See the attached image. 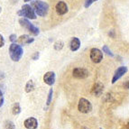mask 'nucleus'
<instances>
[{"mask_svg": "<svg viewBox=\"0 0 129 129\" xmlns=\"http://www.w3.org/2000/svg\"><path fill=\"white\" fill-rule=\"evenodd\" d=\"M31 6H32L35 14L41 17H44L45 15H47L48 12H49V5L42 1V0H35V1L32 2Z\"/></svg>", "mask_w": 129, "mask_h": 129, "instance_id": "obj_1", "label": "nucleus"}, {"mask_svg": "<svg viewBox=\"0 0 129 129\" xmlns=\"http://www.w3.org/2000/svg\"><path fill=\"white\" fill-rule=\"evenodd\" d=\"M23 54H24V50L22 45L13 43L9 46V55L13 61H16V62L19 61L23 57Z\"/></svg>", "mask_w": 129, "mask_h": 129, "instance_id": "obj_2", "label": "nucleus"}, {"mask_svg": "<svg viewBox=\"0 0 129 129\" xmlns=\"http://www.w3.org/2000/svg\"><path fill=\"white\" fill-rule=\"evenodd\" d=\"M17 15L19 16H24L27 19H36V14L33 9L32 6L28 4L23 5L22 9L17 12Z\"/></svg>", "mask_w": 129, "mask_h": 129, "instance_id": "obj_3", "label": "nucleus"}, {"mask_svg": "<svg viewBox=\"0 0 129 129\" xmlns=\"http://www.w3.org/2000/svg\"><path fill=\"white\" fill-rule=\"evenodd\" d=\"M19 24H20V25H21L22 27L25 28L26 30L30 33L31 35L36 36V35H38L39 34H40V30H39V28L36 27L35 25H34V24H33L32 23H31V22L27 19V18H24H24H20V19H19Z\"/></svg>", "mask_w": 129, "mask_h": 129, "instance_id": "obj_4", "label": "nucleus"}, {"mask_svg": "<svg viewBox=\"0 0 129 129\" xmlns=\"http://www.w3.org/2000/svg\"><path fill=\"white\" fill-rule=\"evenodd\" d=\"M78 109L79 111L84 113V114H88L92 110V105L88 99H80L79 104H78Z\"/></svg>", "mask_w": 129, "mask_h": 129, "instance_id": "obj_5", "label": "nucleus"}, {"mask_svg": "<svg viewBox=\"0 0 129 129\" xmlns=\"http://www.w3.org/2000/svg\"><path fill=\"white\" fill-rule=\"evenodd\" d=\"M90 60L95 63H99L101 62V60H103V52L100 51L98 48H92L90 50Z\"/></svg>", "mask_w": 129, "mask_h": 129, "instance_id": "obj_6", "label": "nucleus"}, {"mask_svg": "<svg viewBox=\"0 0 129 129\" xmlns=\"http://www.w3.org/2000/svg\"><path fill=\"white\" fill-rule=\"evenodd\" d=\"M72 75L76 79H86L89 76L88 71L84 68H75L72 71Z\"/></svg>", "mask_w": 129, "mask_h": 129, "instance_id": "obj_7", "label": "nucleus"}, {"mask_svg": "<svg viewBox=\"0 0 129 129\" xmlns=\"http://www.w3.org/2000/svg\"><path fill=\"white\" fill-rule=\"evenodd\" d=\"M127 72V67L125 66H121L119 68H117L116 71H115V74L113 76V79H112V84H115L117 80L120 79L121 77L125 75Z\"/></svg>", "mask_w": 129, "mask_h": 129, "instance_id": "obj_8", "label": "nucleus"}, {"mask_svg": "<svg viewBox=\"0 0 129 129\" xmlns=\"http://www.w3.org/2000/svg\"><path fill=\"white\" fill-rule=\"evenodd\" d=\"M55 10H56V13L58 14L59 15H63L68 12V6L65 2L63 1H60L56 4L55 6Z\"/></svg>", "mask_w": 129, "mask_h": 129, "instance_id": "obj_9", "label": "nucleus"}, {"mask_svg": "<svg viewBox=\"0 0 129 129\" xmlns=\"http://www.w3.org/2000/svg\"><path fill=\"white\" fill-rule=\"evenodd\" d=\"M24 125L26 129H36L38 127V121L35 117H29L25 119Z\"/></svg>", "mask_w": 129, "mask_h": 129, "instance_id": "obj_10", "label": "nucleus"}, {"mask_svg": "<svg viewBox=\"0 0 129 129\" xmlns=\"http://www.w3.org/2000/svg\"><path fill=\"white\" fill-rule=\"evenodd\" d=\"M43 81L49 86H52L55 83V73L53 71H48L43 75Z\"/></svg>", "mask_w": 129, "mask_h": 129, "instance_id": "obj_11", "label": "nucleus"}, {"mask_svg": "<svg viewBox=\"0 0 129 129\" xmlns=\"http://www.w3.org/2000/svg\"><path fill=\"white\" fill-rule=\"evenodd\" d=\"M104 90V85L101 82H97V83L94 84V86L92 87V89H91V93H92L94 96L96 97H99L101 96L102 93Z\"/></svg>", "mask_w": 129, "mask_h": 129, "instance_id": "obj_12", "label": "nucleus"}, {"mask_svg": "<svg viewBox=\"0 0 129 129\" xmlns=\"http://www.w3.org/2000/svg\"><path fill=\"white\" fill-rule=\"evenodd\" d=\"M35 42V38H32L31 36L27 35H23L18 38V43L21 45H26V44H30V43Z\"/></svg>", "mask_w": 129, "mask_h": 129, "instance_id": "obj_13", "label": "nucleus"}, {"mask_svg": "<svg viewBox=\"0 0 129 129\" xmlns=\"http://www.w3.org/2000/svg\"><path fill=\"white\" fill-rule=\"evenodd\" d=\"M80 39L77 38V37H74V38L71 39V43H70V48L72 52H76L80 49Z\"/></svg>", "mask_w": 129, "mask_h": 129, "instance_id": "obj_14", "label": "nucleus"}, {"mask_svg": "<svg viewBox=\"0 0 129 129\" xmlns=\"http://www.w3.org/2000/svg\"><path fill=\"white\" fill-rule=\"evenodd\" d=\"M35 83L33 80H28L27 83L25 85V92L26 93H30L32 91L35 90Z\"/></svg>", "mask_w": 129, "mask_h": 129, "instance_id": "obj_15", "label": "nucleus"}, {"mask_svg": "<svg viewBox=\"0 0 129 129\" xmlns=\"http://www.w3.org/2000/svg\"><path fill=\"white\" fill-rule=\"evenodd\" d=\"M12 113L15 116L21 113V107H20V104L18 102H16V103H15L13 105V107H12Z\"/></svg>", "mask_w": 129, "mask_h": 129, "instance_id": "obj_16", "label": "nucleus"}, {"mask_svg": "<svg viewBox=\"0 0 129 129\" xmlns=\"http://www.w3.org/2000/svg\"><path fill=\"white\" fill-rule=\"evenodd\" d=\"M4 129H15V125L12 121L7 120L6 122H5Z\"/></svg>", "mask_w": 129, "mask_h": 129, "instance_id": "obj_17", "label": "nucleus"}, {"mask_svg": "<svg viewBox=\"0 0 129 129\" xmlns=\"http://www.w3.org/2000/svg\"><path fill=\"white\" fill-rule=\"evenodd\" d=\"M63 46H64V43L62 41H57L55 43H54L53 48L56 50V51H60V50L62 49Z\"/></svg>", "mask_w": 129, "mask_h": 129, "instance_id": "obj_18", "label": "nucleus"}, {"mask_svg": "<svg viewBox=\"0 0 129 129\" xmlns=\"http://www.w3.org/2000/svg\"><path fill=\"white\" fill-rule=\"evenodd\" d=\"M102 52H105L106 54H108V56H110V57H114V53H113V52H111V50H109V48H108L107 45H104V46H103Z\"/></svg>", "mask_w": 129, "mask_h": 129, "instance_id": "obj_19", "label": "nucleus"}, {"mask_svg": "<svg viewBox=\"0 0 129 129\" xmlns=\"http://www.w3.org/2000/svg\"><path fill=\"white\" fill-rule=\"evenodd\" d=\"M52 95H53V90H52V88H51V89L49 90V93H48V99H47V102H46L47 106H49L50 104H51V102H52Z\"/></svg>", "mask_w": 129, "mask_h": 129, "instance_id": "obj_20", "label": "nucleus"}, {"mask_svg": "<svg viewBox=\"0 0 129 129\" xmlns=\"http://www.w3.org/2000/svg\"><path fill=\"white\" fill-rule=\"evenodd\" d=\"M96 1H98V0H86V1H85V4H84V7H86V8H88V7H90L91 5L94 2H96Z\"/></svg>", "mask_w": 129, "mask_h": 129, "instance_id": "obj_21", "label": "nucleus"}, {"mask_svg": "<svg viewBox=\"0 0 129 129\" xmlns=\"http://www.w3.org/2000/svg\"><path fill=\"white\" fill-rule=\"evenodd\" d=\"M16 40H17V36H16V35H11L10 36H9V41L12 42V43L16 42Z\"/></svg>", "mask_w": 129, "mask_h": 129, "instance_id": "obj_22", "label": "nucleus"}, {"mask_svg": "<svg viewBox=\"0 0 129 129\" xmlns=\"http://www.w3.org/2000/svg\"><path fill=\"white\" fill-rule=\"evenodd\" d=\"M39 56H40V53H39L38 52H36L32 55V59L34 60H38V59H39Z\"/></svg>", "mask_w": 129, "mask_h": 129, "instance_id": "obj_23", "label": "nucleus"}, {"mask_svg": "<svg viewBox=\"0 0 129 129\" xmlns=\"http://www.w3.org/2000/svg\"><path fill=\"white\" fill-rule=\"evenodd\" d=\"M5 45V39L2 35H0V48Z\"/></svg>", "mask_w": 129, "mask_h": 129, "instance_id": "obj_24", "label": "nucleus"}, {"mask_svg": "<svg viewBox=\"0 0 129 129\" xmlns=\"http://www.w3.org/2000/svg\"><path fill=\"white\" fill-rule=\"evenodd\" d=\"M124 87H125V88H126V89H129V80H127V81L124 84Z\"/></svg>", "mask_w": 129, "mask_h": 129, "instance_id": "obj_25", "label": "nucleus"}, {"mask_svg": "<svg viewBox=\"0 0 129 129\" xmlns=\"http://www.w3.org/2000/svg\"><path fill=\"white\" fill-rule=\"evenodd\" d=\"M3 104H4V98L0 97V108L3 106Z\"/></svg>", "mask_w": 129, "mask_h": 129, "instance_id": "obj_26", "label": "nucleus"}, {"mask_svg": "<svg viewBox=\"0 0 129 129\" xmlns=\"http://www.w3.org/2000/svg\"><path fill=\"white\" fill-rule=\"evenodd\" d=\"M109 35H110V36H112V37H114L115 36V35H114V32H113V31L109 32Z\"/></svg>", "mask_w": 129, "mask_h": 129, "instance_id": "obj_27", "label": "nucleus"}, {"mask_svg": "<svg viewBox=\"0 0 129 129\" xmlns=\"http://www.w3.org/2000/svg\"><path fill=\"white\" fill-rule=\"evenodd\" d=\"M0 97H3V91L1 88H0Z\"/></svg>", "mask_w": 129, "mask_h": 129, "instance_id": "obj_28", "label": "nucleus"}, {"mask_svg": "<svg viewBox=\"0 0 129 129\" xmlns=\"http://www.w3.org/2000/svg\"><path fill=\"white\" fill-rule=\"evenodd\" d=\"M126 128H127V129H129V122L126 124Z\"/></svg>", "mask_w": 129, "mask_h": 129, "instance_id": "obj_29", "label": "nucleus"}, {"mask_svg": "<svg viewBox=\"0 0 129 129\" xmlns=\"http://www.w3.org/2000/svg\"><path fill=\"white\" fill-rule=\"evenodd\" d=\"M24 2H30V1H32V0H24Z\"/></svg>", "mask_w": 129, "mask_h": 129, "instance_id": "obj_30", "label": "nucleus"}, {"mask_svg": "<svg viewBox=\"0 0 129 129\" xmlns=\"http://www.w3.org/2000/svg\"><path fill=\"white\" fill-rule=\"evenodd\" d=\"M81 129H88V128H87V127H82Z\"/></svg>", "mask_w": 129, "mask_h": 129, "instance_id": "obj_31", "label": "nucleus"}, {"mask_svg": "<svg viewBox=\"0 0 129 129\" xmlns=\"http://www.w3.org/2000/svg\"><path fill=\"white\" fill-rule=\"evenodd\" d=\"M1 11H2V8H1V7H0V13H1Z\"/></svg>", "mask_w": 129, "mask_h": 129, "instance_id": "obj_32", "label": "nucleus"}, {"mask_svg": "<svg viewBox=\"0 0 129 129\" xmlns=\"http://www.w3.org/2000/svg\"><path fill=\"white\" fill-rule=\"evenodd\" d=\"M100 129H102V128H100Z\"/></svg>", "mask_w": 129, "mask_h": 129, "instance_id": "obj_33", "label": "nucleus"}]
</instances>
